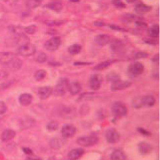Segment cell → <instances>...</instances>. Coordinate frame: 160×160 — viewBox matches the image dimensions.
<instances>
[{
  "mask_svg": "<svg viewBox=\"0 0 160 160\" xmlns=\"http://www.w3.org/2000/svg\"><path fill=\"white\" fill-rule=\"evenodd\" d=\"M111 112L115 116L124 117L127 113L126 106L121 102H115L111 106Z\"/></svg>",
  "mask_w": 160,
  "mask_h": 160,
  "instance_id": "1",
  "label": "cell"
},
{
  "mask_svg": "<svg viewBox=\"0 0 160 160\" xmlns=\"http://www.w3.org/2000/svg\"><path fill=\"white\" fill-rule=\"evenodd\" d=\"M18 54L24 57H29L34 55L36 52L35 47L30 43H27L19 46L17 50Z\"/></svg>",
  "mask_w": 160,
  "mask_h": 160,
  "instance_id": "2",
  "label": "cell"
},
{
  "mask_svg": "<svg viewBox=\"0 0 160 160\" xmlns=\"http://www.w3.org/2000/svg\"><path fill=\"white\" fill-rule=\"evenodd\" d=\"M98 138L94 136H83L78 138L77 140V143L79 146H82L83 147H91L93 146L96 143H98Z\"/></svg>",
  "mask_w": 160,
  "mask_h": 160,
  "instance_id": "3",
  "label": "cell"
},
{
  "mask_svg": "<svg viewBox=\"0 0 160 160\" xmlns=\"http://www.w3.org/2000/svg\"><path fill=\"white\" fill-rule=\"evenodd\" d=\"M68 85L69 82L66 78H61L54 89V94L57 97L63 96L68 90Z\"/></svg>",
  "mask_w": 160,
  "mask_h": 160,
  "instance_id": "4",
  "label": "cell"
},
{
  "mask_svg": "<svg viewBox=\"0 0 160 160\" xmlns=\"http://www.w3.org/2000/svg\"><path fill=\"white\" fill-rule=\"evenodd\" d=\"M61 40L59 37H53L47 40L44 44L45 49L48 51H55L60 47Z\"/></svg>",
  "mask_w": 160,
  "mask_h": 160,
  "instance_id": "5",
  "label": "cell"
},
{
  "mask_svg": "<svg viewBox=\"0 0 160 160\" xmlns=\"http://www.w3.org/2000/svg\"><path fill=\"white\" fill-rule=\"evenodd\" d=\"M77 131L76 127L73 124H67L63 125L61 128V135L63 138L66 139H69L72 138L76 134Z\"/></svg>",
  "mask_w": 160,
  "mask_h": 160,
  "instance_id": "6",
  "label": "cell"
},
{
  "mask_svg": "<svg viewBox=\"0 0 160 160\" xmlns=\"http://www.w3.org/2000/svg\"><path fill=\"white\" fill-rule=\"evenodd\" d=\"M106 140L109 143H117L120 140V133L116 130L111 128L107 130L105 133Z\"/></svg>",
  "mask_w": 160,
  "mask_h": 160,
  "instance_id": "7",
  "label": "cell"
},
{
  "mask_svg": "<svg viewBox=\"0 0 160 160\" xmlns=\"http://www.w3.org/2000/svg\"><path fill=\"white\" fill-rule=\"evenodd\" d=\"M144 71V66L140 62H133L128 67V72L131 75L137 76L142 74Z\"/></svg>",
  "mask_w": 160,
  "mask_h": 160,
  "instance_id": "8",
  "label": "cell"
},
{
  "mask_svg": "<svg viewBox=\"0 0 160 160\" xmlns=\"http://www.w3.org/2000/svg\"><path fill=\"white\" fill-rule=\"evenodd\" d=\"M16 57L14 54L9 52L0 53V63L3 65L8 66L12 63Z\"/></svg>",
  "mask_w": 160,
  "mask_h": 160,
  "instance_id": "9",
  "label": "cell"
},
{
  "mask_svg": "<svg viewBox=\"0 0 160 160\" xmlns=\"http://www.w3.org/2000/svg\"><path fill=\"white\" fill-rule=\"evenodd\" d=\"M131 86V82L128 81H123L120 79L117 80V81L112 82L111 89L113 91H117V90H124Z\"/></svg>",
  "mask_w": 160,
  "mask_h": 160,
  "instance_id": "10",
  "label": "cell"
},
{
  "mask_svg": "<svg viewBox=\"0 0 160 160\" xmlns=\"http://www.w3.org/2000/svg\"><path fill=\"white\" fill-rule=\"evenodd\" d=\"M102 79L98 74H93L89 79V87L93 90H98L100 88Z\"/></svg>",
  "mask_w": 160,
  "mask_h": 160,
  "instance_id": "11",
  "label": "cell"
},
{
  "mask_svg": "<svg viewBox=\"0 0 160 160\" xmlns=\"http://www.w3.org/2000/svg\"><path fill=\"white\" fill-rule=\"evenodd\" d=\"M53 92V89L50 87H43L38 89L37 95L40 99L46 100L49 98Z\"/></svg>",
  "mask_w": 160,
  "mask_h": 160,
  "instance_id": "12",
  "label": "cell"
},
{
  "mask_svg": "<svg viewBox=\"0 0 160 160\" xmlns=\"http://www.w3.org/2000/svg\"><path fill=\"white\" fill-rule=\"evenodd\" d=\"M84 153V150L82 148L73 149L67 154V157L69 160H77L81 158Z\"/></svg>",
  "mask_w": 160,
  "mask_h": 160,
  "instance_id": "13",
  "label": "cell"
},
{
  "mask_svg": "<svg viewBox=\"0 0 160 160\" xmlns=\"http://www.w3.org/2000/svg\"><path fill=\"white\" fill-rule=\"evenodd\" d=\"M140 104L145 107H152L156 104V99L152 95L144 96L140 100Z\"/></svg>",
  "mask_w": 160,
  "mask_h": 160,
  "instance_id": "14",
  "label": "cell"
},
{
  "mask_svg": "<svg viewBox=\"0 0 160 160\" xmlns=\"http://www.w3.org/2000/svg\"><path fill=\"white\" fill-rule=\"evenodd\" d=\"M138 148L140 152L143 155H147V154L150 153L152 152L153 148L152 146L147 142H142L139 143Z\"/></svg>",
  "mask_w": 160,
  "mask_h": 160,
  "instance_id": "15",
  "label": "cell"
},
{
  "mask_svg": "<svg viewBox=\"0 0 160 160\" xmlns=\"http://www.w3.org/2000/svg\"><path fill=\"white\" fill-rule=\"evenodd\" d=\"M110 37L105 34H100L95 37V41L98 45L99 46H105L108 45L110 42Z\"/></svg>",
  "mask_w": 160,
  "mask_h": 160,
  "instance_id": "16",
  "label": "cell"
},
{
  "mask_svg": "<svg viewBox=\"0 0 160 160\" xmlns=\"http://www.w3.org/2000/svg\"><path fill=\"white\" fill-rule=\"evenodd\" d=\"M33 101V97L28 93H24L20 95L19 98V103L24 106H28L30 105Z\"/></svg>",
  "mask_w": 160,
  "mask_h": 160,
  "instance_id": "17",
  "label": "cell"
},
{
  "mask_svg": "<svg viewBox=\"0 0 160 160\" xmlns=\"http://www.w3.org/2000/svg\"><path fill=\"white\" fill-rule=\"evenodd\" d=\"M82 90V85L78 82H72L69 83L68 91L72 95L77 94Z\"/></svg>",
  "mask_w": 160,
  "mask_h": 160,
  "instance_id": "18",
  "label": "cell"
},
{
  "mask_svg": "<svg viewBox=\"0 0 160 160\" xmlns=\"http://www.w3.org/2000/svg\"><path fill=\"white\" fill-rule=\"evenodd\" d=\"M15 136V132L11 129L4 130L1 136V139L3 142H9L13 140Z\"/></svg>",
  "mask_w": 160,
  "mask_h": 160,
  "instance_id": "19",
  "label": "cell"
},
{
  "mask_svg": "<svg viewBox=\"0 0 160 160\" xmlns=\"http://www.w3.org/2000/svg\"><path fill=\"white\" fill-rule=\"evenodd\" d=\"M111 160H126V156L121 150H116L111 153Z\"/></svg>",
  "mask_w": 160,
  "mask_h": 160,
  "instance_id": "20",
  "label": "cell"
},
{
  "mask_svg": "<svg viewBox=\"0 0 160 160\" xmlns=\"http://www.w3.org/2000/svg\"><path fill=\"white\" fill-rule=\"evenodd\" d=\"M135 10L137 13H140V14L145 13L151 10V7L147 6V5L143 4L142 3H137L136 5Z\"/></svg>",
  "mask_w": 160,
  "mask_h": 160,
  "instance_id": "21",
  "label": "cell"
},
{
  "mask_svg": "<svg viewBox=\"0 0 160 160\" xmlns=\"http://www.w3.org/2000/svg\"><path fill=\"white\" fill-rule=\"evenodd\" d=\"M47 8L52 11H56V12H60L62 9V4L61 2L58 1H53L50 2L47 4Z\"/></svg>",
  "mask_w": 160,
  "mask_h": 160,
  "instance_id": "22",
  "label": "cell"
},
{
  "mask_svg": "<svg viewBox=\"0 0 160 160\" xmlns=\"http://www.w3.org/2000/svg\"><path fill=\"white\" fill-rule=\"evenodd\" d=\"M82 47L79 44H74L71 45L68 48V52L69 54L72 55H76L79 54V53L82 51Z\"/></svg>",
  "mask_w": 160,
  "mask_h": 160,
  "instance_id": "23",
  "label": "cell"
},
{
  "mask_svg": "<svg viewBox=\"0 0 160 160\" xmlns=\"http://www.w3.org/2000/svg\"><path fill=\"white\" fill-rule=\"evenodd\" d=\"M115 62V61L109 60V61H105L104 62H101L95 67V70L96 71H101L104 70V69L108 68L109 66H111L112 64Z\"/></svg>",
  "mask_w": 160,
  "mask_h": 160,
  "instance_id": "24",
  "label": "cell"
},
{
  "mask_svg": "<svg viewBox=\"0 0 160 160\" xmlns=\"http://www.w3.org/2000/svg\"><path fill=\"white\" fill-rule=\"evenodd\" d=\"M42 2L43 0H27L26 5L29 9H35L39 7Z\"/></svg>",
  "mask_w": 160,
  "mask_h": 160,
  "instance_id": "25",
  "label": "cell"
},
{
  "mask_svg": "<svg viewBox=\"0 0 160 160\" xmlns=\"http://www.w3.org/2000/svg\"><path fill=\"white\" fill-rule=\"evenodd\" d=\"M47 75V72L44 69H40V70L37 71L35 72L34 78L37 81H41L44 80Z\"/></svg>",
  "mask_w": 160,
  "mask_h": 160,
  "instance_id": "26",
  "label": "cell"
},
{
  "mask_svg": "<svg viewBox=\"0 0 160 160\" xmlns=\"http://www.w3.org/2000/svg\"><path fill=\"white\" fill-rule=\"evenodd\" d=\"M21 66H22V61L18 58H15L13 61L9 65V68L13 69V70H18Z\"/></svg>",
  "mask_w": 160,
  "mask_h": 160,
  "instance_id": "27",
  "label": "cell"
},
{
  "mask_svg": "<svg viewBox=\"0 0 160 160\" xmlns=\"http://www.w3.org/2000/svg\"><path fill=\"white\" fill-rule=\"evenodd\" d=\"M159 35V27L158 25H154L149 30V35L152 37H158Z\"/></svg>",
  "mask_w": 160,
  "mask_h": 160,
  "instance_id": "28",
  "label": "cell"
},
{
  "mask_svg": "<svg viewBox=\"0 0 160 160\" xmlns=\"http://www.w3.org/2000/svg\"><path fill=\"white\" fill-rule=\"evenodd\" d=\"M58 123L56 121H51L46 126V128L50 132H54L58 129Z\"/></svg>",
  "mask_w": 160,
  "mask_h": 160,
  "instance_id": "29",
  "label": "cell"
},
{
  "mask_svg": "<svg viewBox=\"0 0 160 160\" xmlns=\"http://www.w3.org/2000/svg\"><path fill=\"white\" fill-rule=\"evenodd\" d=\"M47 60V55L45 53L40 52L35 57V61L39 63H44Z\"/></svg>",
  "mask_w": 160,
  "mask_h": 160,
  "instance_id": "30",
  "label": "cell"
},
{
  "mask_svg": "<svg viewBox=\"0 0 160 160\" xmlns=\"http://www.w3.org/2000/svg\"><path fill=\"white\" fill-rule=\"evenodd\" d=\"M36 29H37L36 27L34 25H29L28 27H27V28H25L24 31L25 33H27L28 34L31 35V34H34L35 33V32L36 31Z\"/></svg>",
  "mask_w": 160,
  "mask_h": 160,
  "instance_id": "31",
  "label": "cell"
},
{
  "mask_svg": "<svg viewBox=\"0 0 160 160\" xmlns=\"http://www.w3.org/2000/svg\"><path fill=\"white\" fill-rule=\"evenodd\" d=\"M50 146L53 149H58L60 147V143L57 139H53L50 142Z\"/></svg>",
  "mask_w": 160,
  "mask_h": 160,
  "instance_id": "32",
  "label": "cell"
},
{
  "mask_svg": "<svg viewBox=\"0 0 160 160\" xmlns=\"http://www.w3.org/2000/svg\"><path fill=\"white\" fill-rule=\"evenodd\" d=\"M113 3L117 8H125V4L123 3L121 0H113Z\"/></svg>",
  "mask_w": 160,
  "mask_h": 160,
  "instance_id": "33",
  "label": "cell"
},
{
  "mask_svg": "<svg viewBox=\"0 0 160 160\" xmlns=\"http://www.w3.org/2000/svg\"><path fill=\"white\" fill-rule=\"evenodd\" d=\"M7 110V106L3 101H0V114H4Z\"/></svg>",
  "mask_w": 160,
  "mask_h": 160,
  "instance_id": "34",
  "label": "cell"
},
{
  "mask_svg": "<svg viewBox=\"0 0 160 160\" xmlns=\"http://www.w3.org/2000/svg\"><path fill=\"white\" fill-rule=\"evenodd\" d=\"M147 57V54L146 52H137L136 55V57L137 58H146Z\"/></svg>",
  "mask_w": 160,
  "mask_h": 160,
  "instance_id": "35",
  "label": "cell"
},
{
  "mask_svg": "<svg viewBox=\"0 0 160 160\" xmlns=\"http://www.w3.org/2000/svg\"><path fill=\"white\" fill-rule=\"evenodd\" d=\"M138 131L139 132H140L141 134L143 136H149L150 135V133L149 132H147L146 130L145 129H143L141 128H138Z\"/></svg>",
  "mask_w": 160,
  "mask_h": 160,
  "instance_id": "36",
  "label": "cell"
},
{
  "mask_svg": "<svg viewBox=\"0 0 160 160\" xmlns=\"http://www.w3.org/2000/svg\"><path fill=\"white\" fill-rule=\"evenodd\" d=\"M92 62H76L74 63V65H92Z\"/></svg>",
  "mask_w": 160,
  "mask_h": 160,
  "instance_id": "37",
  "label": "cell"
},
{
  "mask_svg": "<svg viewBox=\"0 0 160 160\" xmlns=\"http://www.w3.org/2000/svg\"><path fill=\"white\" fill-rule=\"evenodd\" d=\"M7 77H8L7 72H5L4 71H0V80L7 78Z\"/></svg>",
  "mask_w": 160,
  "mask_h": 160,
  "instance_id": "38",
  "label": "cell"
},
{
  "mask_svg": "<svg viewBox=\"0 0 160 160\" xmlns=\"http://www.w3.org/2000/svg\"><path fill=\"white\" fill-rule=\"evenodd\" d=\"M23 150H24V153H25L26 154H28V155H29V156H31L32 154H33V152H32V150H31V149H29V148H23Z\"/></svg>",
  "mask_w": 160,
  "mask_h": 160,
  "instance_id": "39",
  "label": "cell"
},
{
  "mask_svg": "<svg viewBox=\"0 0 160 160\" xmlns=\"http://www.w3.org/2000/svg\"><path fill=\"white\" fill-rule=\"evenodd\" d=\"M26 160H42V159L36 156H29L26 159Z\"/></svg>",
  "mask_w": 160,
  "mask_h": 160,
  "instance_id": "40",
  "label": "cell"
},
{
  "mask_svg": "<svg viewBox=\"0 0 160 160\" xmlns=\"http://www.w3.org/2000/svg\"><path fill=\"white\" fill-rule=\"evenodd\" d=\"M47 160H61V159L56 158V157H55V156H51L49 159H48Z\"/></svg>",
  "mask_w": 160,
  "mask_h": 160,
  "instance_id": "41",
  "label": "cell"
},
{
  "mask_svg": "<svg viewBox=\"0 0 160 160\" xmlns=\"http://www.w3.org/2000/svg\"><path fill=\"white\" fill-rule=\"evenodd\" d=\"M126 1L128 3H132V2H134L135 1H136V0H126Z\"/></svg>",
  "mask_w": 160,
  "mask_h": 160,
  "instance_id": "42",
  "label": "cell"
},
{
  "mask_svg": "<svg viewBox=\"0 0 160 160\" xmlns=\"http://www.w3.org/2000/svg\"><path fill=\"white\" fill-rule=\"evenodd\" d=\"M70 1L72 2H79V0H70Z\"/></svg>",
  "mask_w": 160,
  "mask_h": 160,
  "instance_id": "43",
  "label": "cell"
},
{
  "mask_svg": "<svg viewBox=\"0 0 160 160\" xmlns=\"http://www.w3.org/2000/svg\"><path fill=\"white\" fill-rule=\"evenodd\" d=\"M3 1H5V2H8V1H9V0H3Z\"/></svg>",
  "mask_w": 160,
  "mask_h": 160,
  "instance_id": "44",
  "label": "cell"
}]
</instances>
